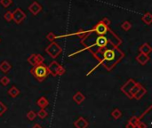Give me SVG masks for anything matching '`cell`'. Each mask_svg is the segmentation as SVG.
Wrapping results in <instances>:
<instances>
[{"label":"cell","mask_w":152,"mask_h":128,"mask_svg":"<svg viewBox=\"0 0 152 128\" xmlns=\"http://www.w3.org/2000/svg\"><path fill=\"white\" fill-rule=\"evenodd\" d=\"M31 73L38 81H43L48 76L50 72H49V69L46 66L42 65V64H37L31 70Z\"/></svg>","instance_id":"obj_1"},{"label":"cell","mask_w":152,"mask_h":128,"mask_svg":"<svg viewBox=\"0 0 152 128\" xmlns=\"http://www.w3.org/2000/svg\"><path fill=\"white\" fill-rule=\"evenodd\" d=\"M102 55L104 57V60H106L109 62H113V61H118L117 60V52L115 50L108 49V50H106V51L103 52V54Z\"/></svg>","instance_id":"obj_2"},{"label":"cell","mask_w":152,"mask_h":128,"mask_svg":"<svg viewBox=\"0 0 152 128\" xmlns=\"http://www.w3.org/2000/svg\"><path fill=\"white\" fill-rule=\"evenodd\" d=\"M108 44V39L106 37L104 36H100L96 38V41H95V45L100 46V47H104L106 46Z\"/></svg>","instance_id":"obj_3"},{"label":"cell","mask_w":152,"mask_h":128,"mask_svg":"<svg viewBox=\"0 0 152 128\" xmlns=\"http://www.w3.org/2000/svg\"><path fill=\"white\" fill-rule=\"evenodd\" d=\"M75 127L77 128H86L88 127V121L86 120L84 118H79L76 122H75Z\"/></svg>","instance_id":"obj_4"},{"label":"cell","mask_w":152,"mask_h":128,"mask_svg":"<svg viewBox=\"0 0 152 128\" xmlns=\"http://www.w3.org/2000/svg\"><path fill=\"white\" fill-rule=\"evenodd\" d=\"M95 31L99 34V35H104L107 32V27L103 24V23H100L96 26L95 28Z\"/></svg>","instance_id":"obj_5"},{"label":"cell","mask_w":152,"mask_h":128,"mask_svg":"<svg viewBox=\"0 0 152 128\" xmlns=\"http://www.w3.org/2000/svg\"><path fill=\"white\" fill-rule=\"evenodd\" d=\"M85 99H86L85 95H84L82 93H80V92H77V93L73 96V100H74L77 104H80L81 102H83Z\"/></svg>","instance_id":"obj_6"},{"label":"cell","mask_w":152,"mask_h":128,"mask_svg":"<svg viewBox=\"0 0 152 128\" xmlns=\"http://www.w3.org/2000/svg\"><path fill=\"white\" fill-rule=\"evenodd\" d=\"M37 105L41 108V109H45L48 104H49V102H48V100L45 98V97H44V96H42L38 101H37Z\"/></svg>","instance_id":"obj_7"},{"label":"cell","mask_w":152,"mask_h":128,"mask_svg":"<svg viewBox=\"0 0 152 128\" xmlns=\"http://www.w3.org/2000/svg\"><path fill=\"white\" fill-rule=\"evenodd\" d=\"M8 94L11 96V97H16V96H18L19 94H20V90L19 89H17L15 86H12V88H10L9 90H8Z\"/></svg>","instance_id":"obj_8"},{"label":"cell","mask_w":152,"mask_h":128,"mask_svg":"<svg viewBox=\"0 0 152 128\" xmlns=\"http://www.w3.org/2000/svg\"><path fill=\"white\" fill-rule=\"evenodd\" d=\"M10 69H11V66H10V64L7 63V61H4L0 65V69L4 73H7Z\"/></svg>","instance_id":"obj_9"},{"label":"cell","mask_w":152,"mask_h":128,"mask_svg":"<svg viewBox=\"0 0 152 128\" xmlns=\"http://www.w3.org/2000/svg\"><path fill=\"white\" fill-rule=\"evenodd\" d=\"M111 115H112V117H113L115 119H118V118L122 116V112H121L118 109H115V110L112 111Z\"/></svg>","instance_id":"obj_10"},{"label":"cell","mask_w":152,"mask_h":128,"mask_svg":"<svg viewBox=\"0 0 152 128\" xmlns=\"http://www.w3.org/2000/svg\"><path fill=\"white\" fill-rule=\"evenodd\" d=\"M36 117H37V113H36L35 111H33V110L28 111V114H27V118H28L29 120H34Z\"/></svg>","instance_id":"obj_11"},{"label":"cell","mask_w":152,"mask_h":128,"mask_svg":"<svg viewBox=\"0 0 152 128\" xmlns=\"http://www.w3.org/2000/svg\"><path fill=\"white\" fill-rule=\"evenodd\" d=\"M40 118H45L47 117V112L44 110V109H41V110H39L37 114Z\"/></svg>","instance_id":"obj_12"},{"label":"cell","mask_w":152,"mask_h":128,"mask_svg":"<svg viewBox=\"0 0 152 128\" xmlns=\"http://www.w3.org/2000/svg\"><path fill=\"white\" fill-rule=\"evenodd\" d=\"M6 110H7V107L3 102H0V116H2Z\"/></svg>","instance_id":"obj_13"},{"label":"cell","mask_w":152,"mask_h":128,"mask_svg":"<svg viewBox=\"0 0 152 128\" xmlns=\"http://www.w3.org/2000/svg\"><path fill=\"white\" fill-rule=\"evenodd\" d=\"M9 82H10V79H9L7 77H4V78H1V80H0V83H1L4 86H7Z\"/></svg>","instance_id":"obj_14"},{"label":"cell","mask_w":152,"mask_h":128,"mask_svg":"<svg viewBox=\"0 0 152 128\" xmlns=\"http://www.w3.org/2000/svg\"><path fill=\"white\" fill-rule=\"evenodd\" d=\"M122 27L126 29V30H127V29H129V28H130V25H129V23L128 22H126V24H123L122 25Z\"/></svg>","instance_id":"obj_15"},{"label":"cell","mask_w":152,"mask_h":128,"mask_svg":"<svg viewBox=\"0 0 152 128\" xmlns=\"http://www.w3.org/2000/svg\"><path fill=\"white\" fill-rule=\"evenodd\" d=\"M137 127L139 128H147V126L144 123H139Z\"/></svg>","instance_id":"obj_16"},{"label":"cell","mask_w":152,"mask_h":128,"mask_svg":"<svg viewBox=\"0 0 152 128\" xmlns=\"http://www.w3.org/2000/svg\"><path fill=\"white\" fill-rule=\"evenodd\" d=\"M32 128H43L40 125H38V124H35L34 126H33V127Z\"/></svg>","instance_id":"obj_17"},{"label":"cell","mask_w":152,"mask_h":128,"mask_svg":"<svg viewBox=\"0 0 152 128\" xmlns=\"http://www.w3.org/2000/svg\"><path fill=\"white\" fill-rule=\"evenodd\" d=\"M135 127H134L131 123H128V125L126 126V128H134Z\"/></svg>","instance_id":"obj_18"}]
</instances>
